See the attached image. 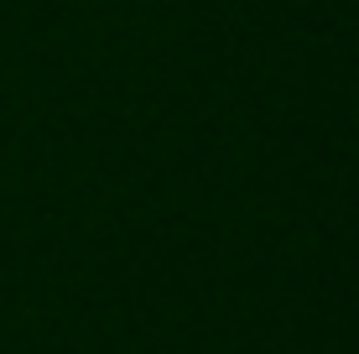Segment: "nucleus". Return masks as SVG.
<instances>
[]
</instances>
